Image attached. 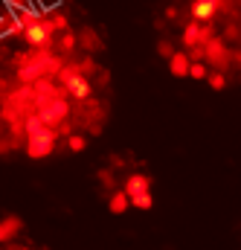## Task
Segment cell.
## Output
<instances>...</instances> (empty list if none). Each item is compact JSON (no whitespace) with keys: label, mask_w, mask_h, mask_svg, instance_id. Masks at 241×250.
Wrapping results in <instances>:
<instances>
[{"label":"cell","mask_w":241,"mask_h":250,"mask_svg":"<svg viewBox=\"0 0 241 250\" xmlns=\"http://www.w3.org/2000/svg\"><path fill=\"white\" fill-rule=\"evenodd\" d=\"M26 128H29V154L32 157H47L53 151V146H56V134L41 120H29Z\"/></svg>","instance_id":"1"},{"label":"cell","mask_w":241,"mask_h":250,"mask_svg":"<svg viewBox=\"0 0 241 250\" xmlns=\"http://www.w3.org/2000/svg\"><path fill=\"white\" fill-rule=\"evenodd\" d=\"M151 181L145 178V175H131L128 178V184H125V195H128V201L137 207V209H151Z\"/></svg>","instance_id":"2"},{"label":"cell","mask_w":241,"mask_h":250,"mask_svg":"<svg viewBox=\"0 0 241 250\" xmlns=\"http://www.w3.org/2000/svg\"><path fill=\"white\" fill-rule=\"evenodd\" d=\"M61 82H64V87H67L70 96H76V99H87L90 96V84H87L84 73H79L76 67H67L61 73Z\"/></svg>","instance_id":"3"},{"label":"cell","mask_w":241,"mask_h":250,"mask_svg":"<svg viewBox=\"0 0 241 250\" xmlns=\"http://www.w3.org/2000/svg\"><path fill=\"white\" fill-rule=\"evenodd\" d=\"M203 59L212 64L215 70H224V67L230 64V50L224 47L221 38H209V41L203 44Z\"/></svg>","instance_id":"4"},{"label":"cell","mask_w":241,"mask_h":250,"mask_svg":"<svg viewBox=\"0 0 241 250\" xmlns=\"http://www.w3.org/2000/svg\"><path fill=\"white\" fill-rule=\"evenodd\" d=\"M224 9V0H195L192 3V18L198 23H212V18Z\"/></svg>","instance_id":"5"},{"label":"cell","mask_w":241,"mask_h":250,"mask_svg":"<svg viewBox=\"0 0 241 250\" xmlns=\"http://www.w3.org/2000/svg\"><path fill=\"white\" fill-rule=\"evenodd\" d=\"M189 67H192V62H189V53H186V50H178V53L169 59V70H172V76H178V79L189 76Z\"/></svg>","instance_id":"6"},{"label":"cell","mask_w":241,"mask_h":250,"mask_svg":"<svg viewBox=\"0 0 241 250\" xmlns=\"http://www.w3.org/2000/svg\"><path fill=\"white\" fill-rule=\"evenodd\" d=\"M183 44L192 50V47H201V23L198 21H192V23H186V29H183Z\"/></svg>","instance_id":"7"},{"label":"cell","mask_w":241,"mask_h":250,"mask_svg":"<svg viewBox=\"0 0 241 250\" xmlns=\"http://www.w3.org/2000/svg\"><path fill=\"white\" fill-rule=\"evenodd\" d=\"M20 230V218H15V215H9V218H3L0 221V242H6V239H12L15 233Z\"/></svg>","instance_id":"8"},{"label":"cell","mask_w":241,"mask_h":250,"mask_svg":"<svg viewBox=\"0 0 241 250\" xmlns=\"http://www.w3.org/2000/svg\"><path fill=\"white\" fill-rule=\"evenodd\" d=\"M79 38H81V47H84V50H102V41L96 38V32H93L90 26H87V29H81V35H79Z\"/></svg>","instance_id":"9"},{"label":"cell","mask_w":241,"mask_h":250,"mask_svg":"<svg viewBox=\"0 0 241 250\" xmlns=\"http://www.w3.org/2000/svg\"><path fill=\"white\" fill-rule=\"evenodd\" d=\"M108 207H111V212H114V215L125 212V209H128V195H125V192H114V195H111V201H108Z\"/></svg>","instance_id":"10"},{"label":"cell","mask_w":241,"mask_h":250,"mask_svg":"<svg viewBox=\"0 0 241 250\" xmlns=\"http://www.w3.org/2000/svg\"><path fill=\"white\" fill-rule=\"evenodd\" d=\"M206 82H209L212 90H224V87H227V73H224V70H212V73L206 76Z\"/></svg>","instance_id":"11"},{"label":"cell","mask_w":241,"mask_h":250,"mask_svg":"<svg viewBox=\"0 0 241 250\" xmlns=\"http://www.w3.org/2000/svg\"><path fill=\"white\" fill-rule=\"evenodd\" d=\"M189 76H192V79H206V76H209L206 62H195L192 67H189Z\"/></svg>","instance_id":"12"},{"label":"cell","mask_w":241,"mask_h":250,"mask_svg":"<svg viewBox=\"0 0 241 250\" xmlns=\"http://www.w3.org/2000/svg\"><path fill=\"white\" fill-rule=\"evenodd\" d=\"M67 146H70V151H76V154H79V151H84V146H87V143H84V137L73 134V137L67 140Z\"/></svg>","instance_id":"13"},{"label":"cell","mask_w":241,"mask_h":250,"mask_svg":"<svg viewBox=\"0 0 241 250\" xmlns=\"http://www.w3.org/2000/svg\"><path fill=\"white\" fill-rule=\"evenodd\" d=\"M157 53H160L163 59H172V56H175V50H172L169 41H160V44H157Z\"/></svg>","instance_id":"14"},{"label":"cell","mask_w":241,"mask_h":250,"mask_svg":"<svg viewBox=\"0 0 241 250\" xmlns=\"http://www.w3.org/2000/svg\"><path fill=\"white\" fill-rule=\"evenodd\" d=\"M12 9H29V0H6Z\"/></svg>","instance_id":"15"},{"label":"cell","mask_w":241,"mask_h":250,"mask_svg":"<svg viewBox=\"0 0 241 250\" xmlns=\"http://www.w3.org/2000/svg\"><path fill=\"white\" fill-rule=\"evenodd\" d=\"M239 64H241V53H239Z\"/></svg>","instance_id":"16"}]
</instances>
